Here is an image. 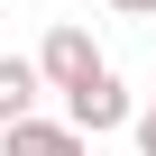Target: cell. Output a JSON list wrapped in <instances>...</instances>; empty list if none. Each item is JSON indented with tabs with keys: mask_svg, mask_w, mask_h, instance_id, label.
<instances>
[{
	"mask_svg": "<svg viewBox=\"0 0 156 156\" xmlns=\"http://www.w3.org/2000/svg\"><path fill=\"white\" fill-rule=\"evenodd\" d=\"M64 119L83 129V138H101V129H119V119H129V83H119L110 64H101V73H83V83L64 92Z\"/></svg>",
	"mask_w": 156,
	"mask_h": 156,
	"instance_id": "cell-1",
	"label": "cell"
},
{
	"mask_svg": "<svg viewBox=\"0 0 156 156\" xmlns=\"http://www.w3.org/2000/svg\"><path fill=\"white\" fill-rule=\"evenodd\" d=\"M37 73H46L55 92H73L83 73H101V55H92V28H73V19H55V28H46V46H37Z\"/></svg>",
	"mask_w": 156,
	"mask_h": 156,
	"instance_id": "cell-2",
	"label": "cell"
},
{
	"mask_svg": "<svg viewBox=\"0 0 156 156\" xmlns=\"http://www.w3.org/2000/svg\"><path fill=\"white\" fill-rule=\"evenodd\" d=\"M0 156H92V147L73 119H19V129H0Z\"/></svg>",
	"mask_w": 156,
	"mask_h": 156,
	"instance_id": "cell-3",
	"label": "cell"
},
{
	"mask_svg": "<svg viewBox=\"0 0 156 156\" xmlns=\"http://www.w3.org/2000/svg\"><path fill=\"white\" fill-rule=\"evenodd\" d=\"M37 92H46V73H37L28 55H9V46H0V129L37 119Z\"/></svg>",
	"mask_w": 156,
	"mask_h": 156,
	"instance_id": "cell-4",
	"label": "cell"
},
{
	"mask_svg": "<svg viewBox=\"0 0 156 156\" xmlns=\"http://www.w3.org/2000/svg\"><path fill=\"white\" fill-rule=\"evenodd\" d=\"M138 156H156V101H147V119H138Z\"/></svg>",
	"mask_w": 156,
	"mask_h": 156,
	"instance_id": "cell-5",
	"label": "cell"
},
{
	"mask_svg": "<svg viewBox=\"0 0 156 156\" xmlns=\"http://www.w3.org/2000/svg\"><path fill=\"white\" fill-rule=\"evenodd\" d=\"M110 9H119V19H156V0H110Z\"/></svg>",
	"mask_w": 156,
	"mask_h": 156,
	"instance_id": "cell-6",
	"label": "cell"
}]
</instances>
